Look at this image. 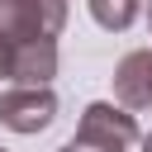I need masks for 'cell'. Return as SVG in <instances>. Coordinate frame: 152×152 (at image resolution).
Instances as JSON below:
<instances>
[{"label":"cell","mask_w":152,"mask_h":152,"mask_svg":"<svg viewBox=\"0 0 152 152\" xmlns=\"http://www.w3.org/2000/svg\"><path fill=\"white\" fill-rule=\"evenodd\" d=\"M66 10H71V0H0V43H5L10 62L19 48L57 43V33L66 28Z\"/></svg>","instance_id":"6da1fadb"},{"label":"cell","mask_w":152,"mask_h":152,"mask_svg":"<svg viewBox=\"0 0 152 152\" xmlns=\"http://www.w3.org/2000/svg\"><path fill=\"white\" fill-rule=\"evenodd\" d=\"M142 152H152V133H142Z\"/></svg>","instance_id":"8992f818"},{"label":"cell","mask_w":152,"mask_h":152,"mask_svg":"<svg viewBox=\"0 0 152 152\" xmlns=\"http://www.w3.org/2000/svg\"><path fill=\"white\" fill-rule=\"evenodd\" d=\"M0 152H5V147H0Z\"/></svg>","instance_id":"ba28073f"},{"label":"cell","mask_w":152,"mask_h":152,"mask_svg":"<svg viewBox=\"0 0 152 152\" xmlns=\"http://www.w3.org/2000/svg\"><path fill=\"white\" fill-rule=\"evenodd\" d=\"M57 119V95L52 86H10L0 90V124L10 133H43Z\"/></svg>","instance_id":"3957f363"},{"label":"cell","mask_w":152,"mask_h":152,"mask_svg":"<svg viewBox=\"0 0 152 152\" xmlns=\"http://www.w3.org/2000/svg\"><path fill=\"white\" fill-rule=\"evenodd\" d=\"M114 95L124 109H152V48H138L114 66Z\"/></svg>","instance_id":"277c9868"},{"label":"cell","mask_w":152,"mask_h":152,"mask_svg":"<svg viewBox=\"0 0 152 152\" xmlns=\"http://www.w3.org/2000/svg\"><path fill=\"white\" fill-rule=\"evenodd\" d=\"M133 142H138V119L124 104L95 100V104H86V114L62 152H128Z\"/></svg>","instance_id":"7a4b0ae2"},{"label":"cell","mask_w":152,"mask_h":152,"mask_svg":"<svg viewBox=\"0 0 152 152\" xmlns=\"http://www.w3.org/2000/svg\"><path fill=\"white\" fill-rule=\"evenodd\" d=\"M90 14H95V24H100V28L124 33V28L138 19V0H90Z\"/></svg>","instance_id":"5b68a950"},{"label":"cell","mask_w":152,"mask_h":152,"mask_svg":"<svg viewBox=\"0 0 152 152\" xmlns=\"http://www.w3.org/2000/svg\"><path fill=\"white\" fill-rule=\"evenodd\" d=\"M147 28H152V5H147Z\"/></svg>","instance_id":"52a82bcc"}]
</instances>
